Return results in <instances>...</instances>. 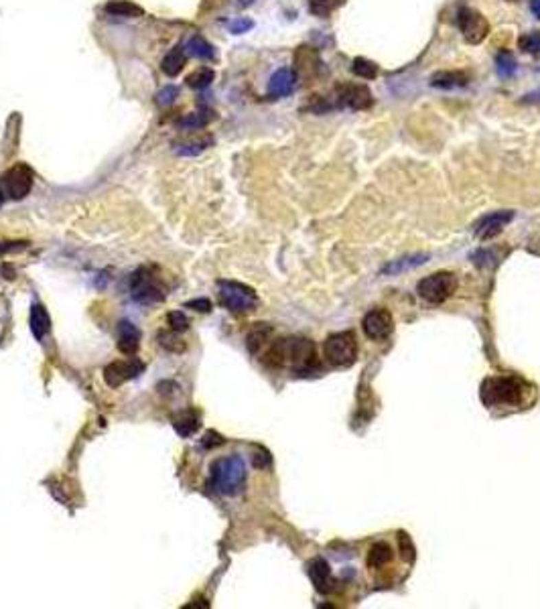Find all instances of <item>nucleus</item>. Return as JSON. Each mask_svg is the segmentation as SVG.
<instances>
[{"mask_svg":"<svg viewBox=\"0 0 540 609\" xmlns=\"http://www.w3.org/2000/svg\"><path fill=\"white\" fill-rule=\"evenodd\" d=\"M265 362L272 368H291L295 372H309L317 364L315 344L307 337L276 340L267 351Z\"/></svg>","mask_w":540,"mask_h":609,"instance_id":"nucleus-1","label":"nucleus"},{"mask_svg":"<svg viewBox=\"0 0 540 609\" xmlns=\"http://www.w3.org/2000/svg\"><path fill=\"white\" fill-rule=\"evenodd\" d=\"M212 485L222 496H238L244 489L246 481V463L242 457L232 455L222 457L212 465Z\"/></svg>","mask_w":540,"mask_h":609,"instance_id":"nucleus-2","label":"nucleus"},{"mask_svg":"<svg viewBox=\"0 0 540 609\" xmlns=\"http://www.w3.org/2000/svg\"><path fill=\"white\" fill-rule=\"evenodd\" d=\"M524 380L516 376L488 378L482 386V398L488 406H516L524 400Z\"/></svg>","mask_w":540,"mask_h":609,"instance_id":"nucleus-3","label":"nucleus"},{"mask_svg":"<svg viewBox=\"0 0 540 609\" xmlns=\"http://www.w3.org/2000/svg\"><path fill=\"white\" fill-rule=\"evenodd\" d=\"M218 295H220V304L232 313H248L258 304L254 289L236 280H220Z\"/></svg>","mask_w":540,"mask_h":609,"instance_id":"nucleus-4","label":"nucleus"},{"mask_svg":"<svg viewBox=\"0 0 540 609\" xmlns=\"http://www.w3.org/2000/svg\"><path fill=\"white\" fill-rule=\"evenodd\" d=\"M323 351H325V357L329 359V364L333 366H352L358 357V342H356V335L352 331H337V333H331L327 340H325V346H323Z\"/></svg>","mask_w":540,"mask_h":609,"instance_id":"nucleus-5","label":"nucleus"},{"mask_svg":"<svg viewBox=\"0 0 540 609\" xmlns=\"http://www.w3.org/2000/svg\"><path fill=\"white\" fill-rule=\"evenodd\" d=\"M457 289V278L453 272H435L427 278H423L416 287L420 299H425L427 303L439 304L447 301L451 295Z\"/></svg>","mask_w":540,"mask_h":609,"instance_id":"nucleus-6","label":"nucleus"},{"mask_svg":"<svg viewBox=\"0 0 540 609\" xmlns=\"http://www.w3.org/2000/svg\"><path fill=\"white\" fill-rule=\"evenodd\" d=\"M457 23H459L461 35H463V39L467 43L480 45L482 41H486V37L490 35L488 19L482 12L473 10V8H461L459 16H457Z\"/></svg>","mask_w":540,"mask_h":609,"instance_id":"nucleus-7","label":"nucleus"},{"mask_svg":"<svg viewBox=\"0 0 540 609\" xmlns=\"http://www.w3.org/2000/svg\"><path fill=\"white\" fill-rule=\"evenodd\" d=\"M131 295H133L135 301L142 304L161 303L165 299V295H163L161 287L157 285L155 276L148 274V270H144V268L136 270L133 274V278H131Z\"/></svg>","mask_w":540,"mask_h":609,"instance_id":"nucleus-8","label":"nucleus"},{"mask_svg":"<svg viewBox=\"0 0 540 609\" xmlns=\"http://www.w3.org/2000/svg\"><path fill=\"white\" fill-rule=\"evenodd\" d=\"M2 185L8 197L12 199H23L29 195L31 187H33V171L27 165H14L10 167L4 177H2Z\"/></svg>","mask_w":540,"mask_h":609,"instance_id":"nucleus-9","label":"nucleus"},{"mask_svg":"<svg viewBox=\"0 0 540 609\" xmlns=\"http://www.w3.org/2000/svg\"><path fill=\"white\" fill-rule=\"evenodd\" d=\"M142 370H144V364L140 359H136V357H128V359H122V362H112L104 370V382L110 388H118L124 382H128V380L136 378L138 374H142Z\"/></svg>","mask_w":540,"mask_h":609,"instance_id":"nucleus-10","label":"nucleus"},{"mask_svg":"<svg viewBox=\"0 0 540 609\" xmlns=\"http://www.w3.org/2000/svg\"><path fill=\"white\" fill-rule=\"evenodd\" d=\"M361 325H363V333L370 340H374V342L386 340L392 333V329H394L392 315L386 309H372L370 313H365Z\"/></svg>","mask_w":540,"mask_h":609,"instance_id":"nucleus-11","label":"nucleus"},{"mask_svg":"<svg viewBox=\"0 0 540 609\" xmlns=\"http://www.w3.org/2000/svg\"><path fill=\"white\" fill-rule=\"evenodd\" d=\"M335 91L339 106H348L352 110H368L374 102L372 91L363 84H339Z\"/></svg>","mask_w":540,"mask_h":609,"instance_id":"nucleus-12","label":"nucleus"},{"mask_svg":"<svg viewBox=\"0 0 540 609\" xmlns=\"http://www.w3.org/2000/svg\"><path fill=\"white\" fill-rule=\"evenodd\" d=\"M514 218V212H508V210H502V212H494V214H488L484 218L480 219L475 225H473V232L480 240H492L495 238L506 223H510Z\"/></svg>","mask_w":540,"mask_h":609,"instance_id":"nucleus-13","label":"nucleus"},{"mask_svg":"<svg viewBox=\"0 0 540 609\" xmlns=\"http://www.w3.org/2000/svg\"><path fill=\"white\" fill-rule=\"evenodd\" d=\"M319 65H321V61L317 57L315 49L303 45L295 51V74L297 76L311 80L319 74Z\"/></svg>","mask_w":540,"mask_h":609,"instance_id":"nucleus-14","label":"nucleus"},{"mask_svg":"<svg viewBox=\"0 0 540 609\" xmlns=\"http://www.w3.org/2000/svg\"><path fill=\"white\" fill-rule=\"evenodd\" d=\"M140 348V331L133 321L118 323V349L126 355H135Z\"/></svg>","mask_w":540,"mask_h":609,"instance_id":"nucleus-15","label":"nucleus"},{"mask_svg":"<svg viewBox=\"0 0 540 609\" xmlns=\"http://www.w3.org/2000/svg\"><path fill=\"white\" fill-rule=\"evenodd\" d=\"M295 82H297V74H295V69L282 67V69L274 71V76L270 78L269 93L272 98H284V96H289V93L293 91Z\"/></svg>","mask_w":540,"mask_h":609,"instance_id":"nucleus-16","label":"nucleus"},{"mask_svg":"<svg viewBox=\"0 0 540 609\" xmlns=\"http://www.w3.org/2000/svg\"><path fill=\"white\" fill-rule=\"evenodd\" d=\"M469 84V76L459 69H441L431 76V86L439 89H455Z\"/></svg>","mask_w":540,"mask_h":609,"instance_id":"nucleus-17","label":"nucleus"},{"mask_svg":"<svg viewBox=\"0 0 540 609\" xmlns=\"http://www.w3.org/2000/svg\"><path fill=\"white\" fill-rule=\"evenodd\" d=\"M309 577L315 585V589L319 593H329L333 589V581H331V571H329V565L323 561V559H313L309 563Z\"/></svg>","mask_w":540,"mask_h":609,"instance_id":"nucleus-18","label":"nucleus"},{"mask_svg":"<svg viewBox=\"0 0 540 609\" xmlns=\"http://www.w3.org/2000/svg\"><path fill=\"white\" fill-rule=\"evenodd\" d=\"M29 325H31V331L37 340H43L47 333L51 331V317L47 313V309L43 304H33L31 307V317H29Z\"/></svg>","mask_w":540,"mask_h":609,"instance_id":"nucleus-19","label":"nucleus"},{"mask_svg":"<svg viewBox=\"0 0 540 609\" xmlns=\"http://www.w3.org/2000/svg\"><path fill=\"white\" fill-rule=\"evenodd\" d=\"M199 427H201V421L195 410H183L173 419V429L177 431V435L185 436V439L195 435L199 431Z\"/></svg>","mask_w":540,"mask_h":609,"instance_id":"nucleus-20","label":"nucleus"},{"mask_svg":"<svg viewBox=\"0 0 540 609\" xmlns=\"http://www.w3.org/2000/svg\"><path fill=\"white\" fill-rule=\"evenodd\" d=\"M106 12L112 16H122V19H136L144 14V8L138 6L133 0H110L106 2Z\"/></svg>","mask_w":540,"mask_h":609,"instance_id":"nucleus-21","label":"nucleus"},{"mask_svg":"<svg viewBox=\"0 0 540 609\" xmlns=\"http://www.w3.org/2000/svg\"><path fill=\"white\" fill-rule=\"evenodd\" d=\"M185 61H187V57H185L183 49H181V47H175V49H171V51L165 55V59H163V63H161V69H163L165 76L175 78V76H179L181 71H183Z\"/></svg>","mask_w":540,"mask_h":609,"instance_id":"nucleus-22","label":"nucleus"},{"mask_svg":"<svg viewBox=\"0 0 540 609\" xmlns=\"http://www.w3.org/2000/svg\"><path fill=\"white\" fill-rule=\"evenodd\" d=\"M270 337H272V327L269 323H256L250 329L248 337H246V346L252 353H258V349L265 348V344L269 342Z\"/></svg>","mask_w":540,"mask_h":609,"instance_id":"nucleus-23","label":"nucleus"},{"mask_svg":"<svg viewBox=\"0 0 540 609\" xmlns=\"http://www.w3.org/2000/svg\"><path fill=\"white\" fill-rule=\"evenodd\" d=\"M392 561V549L386 542H378L368 553V565L372 568H382Z\"/></svg>","mask_w":540,"mask_h":609,"instance_id":"nucleus-24","label":"nucleus"},{"mask_svg":"<svg viewBox=\"0 0 540 609\" xmlns=\"http://www.w3.org/2000/svg\"><path fill=\"white\" fill-rule=\"evenodd\" d=\"M214 78H216L214 69H210V67H199V69H195L191 76H187V86L193 87V89H203V87H207L212 82H214Z\"/></svg>","mask_w":540,"mask_h":609,"instance_id":"nucleus-25","label":"nucleus"},{"mask_svg":"<svg viewBox=\"0 0 540 609\" xmlns=\"http://www.w3.org/2000/svg\"><path fill=\"white\" fill-rule=\"evenodd\" d=\"M346 0H309V10L315 14V16H329L331 12H335L339 6H344Z\"/></svg>","mask_w":540,"mask_h":609,"instance_id":"nucleus-26","label":"nucleus"},{"mask_svg":"<svg viewBox=\"0 0 540 609\" xmlns=\"http://www.w3.org/2000/svg\"><path fill=\"white\" fill-rule=\"evenodd\" d=\"M157 340H159V346L165 348L167 351H173V353L185 351V342L181 340L179 335H177V331H173V329L171 331H159Z\"/></svg>","mask_w":540,"mask_h":609,"instance_id":"nucleus-27","label":"nucleus"},{"mask_svg":"<svg viewBox=\"0 0 540 609\" xmlns=\"http://www.w3.org/2000/svg\"><path fill=\"white\" fill-rule=\"evenodd\" d=\"M189 53L197 59H212L214 57V47L207 43L203 37L195 35L191 41H189Z\"/></svg>","mask_w":540,"mask_h":609,"instance_id":"nucleus-28","label":"nucleus"},{"mask_svg":"<svg viewBox=\"0 0 540 609\" xmlns=\"http://www.w3.org/2000/svg\"><path fill=\"white\" fill-rule=\"evenodd\" d=\"M212 114V112H210ZM207 112H195V114H187L183 120L179 122V126L183 131H197V129H203L214 116H210Z\"/></svg>","mask_w":540,"mask_h":609,"instance_id":"nucleus-29","label":"nucleus"},{"mask_svg":"<svg viewBox=\"0 0 540 609\" xmlns=\"http://www.w3.org/2000/svg\"><path fill=\"white\" fill-rule=\"evenodd\" d=\"M354 74L356 76H360L363 80H374L376 76H378V65L376 63H372V61H368V59H354Z\"/></svg>","mask_w":540,"mask_h":609,"instance_id":"nucleus-30","label":"nucleus"},{"mask_svg":"<svg viewBox=\"0 0 540 609\" xmlns=\"http://www.w3.org/2000/svg\"><path fill=\"white\" fill-rule=\"evenodd\" d=\"M518 45L522 51L526 53H532V55H540V31H530V33H524L520 39H518Z\"/></svg>","mask_w":540,"mask_h":609,"instance_id":"nucleus-31","label":"nucleus"},{"mask_svg":"<svg viewBox=\"0 0 540 609\" xmlns=\"http://www.w3.org/2000/svg\"><path fill=\"white\" fill-rule=\"evenodd\" d=\"M495 63H497V74L502 76V78H510V76H514V71H516V61H514V57L510 55V53H499L497 55V59H495Z\"/></svg>","mask_w":540,"mask_h":609,"instance_id":"nucleus-32","label":"nucleus"},{"mask_svg":"<svg viewBox=\"0 0 540 609\" xmlns=\"http://www.w3.org/2000/svg\"><path fill=\"white\" fill-rule=\"evenodd\" d=\"M167 323H169L171 329L177 331V333L189 329V319H187V315H185L183 311H171V313L167 315Z\"/></svg>","mask_w":540,"mask_h":609,"instance_id":"nucleus-33","label":"nucleus"},{"mask_svg":"<svg viewBox=\"0 0 540 609\" xmlns=\"http://www.w3.org/2000/svg\"><path fill=\"white\" fill-rule=\"evenodd\" d=\"M398 546H401V553H403V559L405 561H412L414 559V546H412V542H410V538L406 536L405 532H401L398 534Z\"/></svg>","mask_w":540,"mask_h":609,"instance_id":"nucleus-34","label":"nucleus"},{"mask_svg":"<svg viewBox=\"0 0 540 609\" xmlns=\"http://www.w3.org/2000/svg\"><path fill=\"white\" fill-rule=\"evenodd\" d=\"M175 98H177V87L175 86L163 87V89L157 93V100H159L161 106H171V104L175 102Z\"/></svg>","mask_w":540,"mask_h":609,"instance_id":"nucleus-35","label":"nucleus"},{"mask_svg":"<svg viewBox=\"0 0 540 609\" xmlns=\"http://www.w3.org/2000/svg\"><path fill=\"white\" fill-rule=\"evenodd\" d=\"M201 445H203L205 449H214V447H220V445H224V436L218 435L216 431H210V433H205V436H203V441H201Z\"/></svg>","mask_w":540,"mask_h":609,"instance_id":"nucleus-36","label":"nucleus"},{"mask_svg":"<svg viewBox=\"0 0 540 609\" xmlns=\"http://www.w3.org/2000/svg\"><path fill=\"white\" fill-rule=\"evenodd\" d=\"M27 246H29V242H0V254L19 252V250H25Z\"/></svg>","mask_w":540,"mask_h":609,"instance_id":"nucleus-37","label":"nucleus"},{"mask_svg":"<svg viewBox=\"0 0 540 609\" xmlns=\"http://www.w3.org/2000/svg\"><path fill=\"white\" fill-rule=\"evenodd\" d=\"M185 307L195 309V311H199V313H210V311H212V301H210V299H193V301L185 303Z\"/></svg>","mask_w":540,"mask_h":609,"instance_id":"nucleus-38","label":"nucleus"},{"mask_svg":"<svg viewBox=\"0 0 540 609\" xmlns=\"http://www.w3.org/2000/svg\"><path fill=\"white\" fill-rule=\"evenodd\" d=\"M229 29H232V33H244V31L252 29V21H248V19H244V21H236V23L229 25Z\"/></svg>","mask_w":540,"mask_h":609,"instance_id":"nucleus-39","label":"nucleus"},{"mask_svg":"<svg viewBox=\"0 0 540 609\" xmlns=\"http://www.w3.org/2000/svg\"><path fill=\"white\" fill-rule=\"evenodd\" d=\"M269 463H270L269 453H260V457H258V453L254 455V465H256V467H267Z\"/></svg>","mask_w":540,"mask_h":609,"instance_id":"nucleus-40","label":"nucleus"},{"mask_svg":"<svg viewBox=\"0 0 540 609\" xmlns=\"http://www.w3.org/2000/svg\"><path fill=\"white\" fill-rule=\"evenodd\" d=\"M530 8H532V12L540 19V0H532V2H530Z\"/></svg>","mask_w":540,"mask_h":609,"instance_id":"nucleus-41","label":"nucleus"},{"mask_svg":"<svg viewBox=\"0 0 540 609\" xmlns=\"http://www.w3.org/2000/svg\"><path fill=\"white\" fill-rule=\"evenodd\" d=\"M252 2H254V0H240L242 6H248V4H252Z\"/></svg>","mask_w":540,"mask_h":609,"instance_id":"nucleus-42","label":"nucleus"},{"mask_svg":"<svg viewBox=\"0 0 540 609\" xmlns=\"http://www.w3.org/2000/svg\"><path fill=\"white\" fill-rule=\"evenodd\" d=\"M2 201H4V195H2V189H0V206H2Z\"/></svg>","mask_w":540,"mask_h":609,"instance_id":"nucleus-43","label":"nucleus"},{"mask_svg":"<svg viewBox=\"0 0 540 609\" xmlns=\"http://www.w3.org/2000/svg\"><path fill=\"white\" fill-rule=\"evenodd\" d=\"M510 2H516V0H510Z\"/></svg>","mask_w":540,"mask_h":609,"instance_id":"nucleus-44","label":"nucleus"}]
</instances>
